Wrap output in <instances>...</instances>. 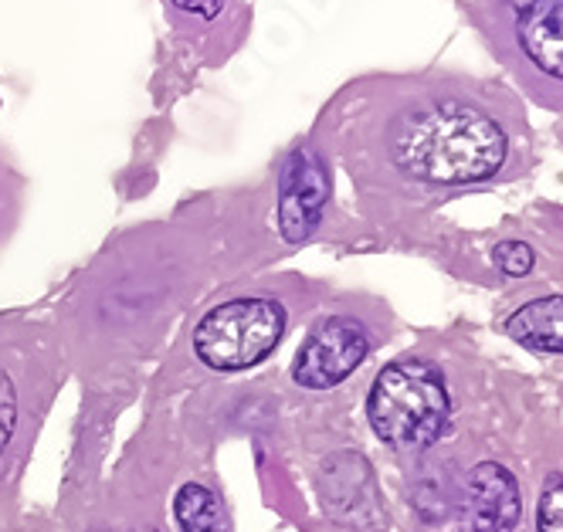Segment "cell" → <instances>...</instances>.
Instances as JSON below:
<instances>
[{
	"label": "cell",
	"instance_id": "1",
	"mask_svg": "<svg viewBox=\"0 0 563 532\" xmlns=\"http://www.w3.org/2000/svg\"><path fill=\"white\" fill-rule=\"evenodd\" d=\"M377 153L397 184L455 193L527 170L530 126L522 109L499 89L424 81L384 115Z\"/></svg>",
	"mask_w": 563,
	"mask_h": 532
},
{
	"label": "cell",
	"instance_id": "7",
	"mask_svg": "<svg viewBox=\"0 0 563 532\" xmlns=\"http://www.w3.org/2000/svg\"><path fill=\"white\" fill-rule=\"evenodd\" d=\"M522 516L519 481L509 468L482 462L465 478L462 525L465 532H512Z\"/></svg>",
	"mask_w": 563,
	"mask_h": 532
},
{
	"label": "cell",
	"instance_id": "5",
	"mask_svg": "<svg viewBox=\"0 0 563 532\" xmlns=\"http://www.w3.org/2000/svg\"><path fill=\"white\" fill-rule=\"evenodd\" d=\"M371 353V336L364 322L350 315L323 319L296 353L292 380L306 390H330L343 384Z\"/></svg>",
	"mask_w": 563,
	"mask_h": 532
},
{
	"label": "cell",
	"instance_id": "14",
	"mask_svg": "<svg viewBox=\"0 0 563 532\" xmlns=\"http://www.w3.org/2000/svg\"><path fill=\"white\" fill-rule=\"evenodd\" d=\"M8 211H11V190L4 184V174H0V228L8 221Z\"/></svg>",
	"mask_w": 563,
	"mask_h": 532
},
{
	"label": "cell",
	"instance_id": "4",
	"mask_svg": "<svg viewBox=\"0 0 563 532\" xmlns=\"http://www.w3.org/2000/svg\"><path fill=\"white\" fill-rule=\"evenodd\" d=\"M286 333V312L272 299H231L211 309L194 330L200 363L221 374L258 366Z\"/></svg>",
	"mask_w": 563,
	"mask_h": 532
},
{
	"label": "cell",
	"instance_id": "11",
	"mask_svg": "<svg viewBox=\"0 0 563 532\" xmlns=\"http://www.w3.org/2000/svg\"><path fill=\"white\" fill-rule=\"evenodd\" d=\"M537 532H563V478L553 475L537 506Z\"/></svg>",
	"mask_w": 563,
	"mask_h": 532
},
{
	"label": "cell",
	"instance_id": "12",
	"mask_svg": "<svg viewBox=\"0 0 563 532\" xmlns=\"http://www.w3.org/2000/svg\"><path fill=\"white\" fill-rule=\"evenodd\" d=\"M496 265L509 275V278H519V275H527L537 262L533 248L530 244H522V241H503L499 248H496Z\"/></svg>",
	"mask_w": 563,
	"mask_h": 532
},
{
	"label": "cell",
	"instance_id": "3",
	"mask_svg": "<svg viewBox=\"0 0 563 532\" xmlns=\"http://www.w3.org/2000/svg\"><path fill=\"white\" fill-rule=\"evenodd\" d=\"M449 414L452 403L445 377L434 363L418 356H405L384 366L367 397V418L374 434L397 452L431 447L445 434Z\"/></svg>",
	"mask_w": 563,
	"mask_h": 532
},
{
	"label": "cell",
	"instance_id": "13",
	"mask_svg": "<svg viewBox=\"0 0 563 532\" xmlns=\"http://www.w3.org/2000/svg\"><path fill=\"white\" fill-rule=\"evenodd\" d=\"M170 11L184 21H197V24H211L224 14L228 0H167Z\"/></svg>",
	"mask_w": 563,
	"mask_h": 532
},
{
	"label": "cell",
	"instance_id": "9",
	"mask_svg": "<svg viewBox=\"0 0 563 532\" xmlns=\"http://www.w3.org/2000/svg\"><path fill=\"white\" fill-rule=\"evenodd\" d=\"M174 519L180 532H228L224 506L208 485L187 481L174 496Z\"/></svg>",
	"mask_w": 563,
	"mask_h": 532
},
{
	"label": "cell",
	"instance_id": "6",
	"mask_svg": "<svg viewBox=\"0 0 563 532\" xmlns=\"http://www.w3.org/2000/svg\"><path fill=\"white\" fill-rule=\"evenodd\" d=\"M330 170L323 156L309 146H299L286 167H282V180H278V231L289 244L306 241L319 221H323V211L330 203Z\"/></svg>",
	"mask_w": 563,
	"mask_h": 532
},
{
	"label": "cell",
	"instance_id": "10",
	"mask_svg": "<svg viewBox=\"0 0 563 532\" xmlns=\"http://www.w3.org/2000/svg\"><path fill=\"white\" fill-rule=\"evenodd\" d=\"M18 414H21V403H18V387L14 377L0 366V458L11 447L14 431H18Z\"/></svg>",
	"mask_w": 563,
	"mask_h": 532
},
{
	"label": "cell",
	"instance_id": "8",
	"mask_svg": "<svg viewBox=\"0 0 563 532\" xmlns=\"http://www.w3.org/2000/svg\"><path fill=\"white\" fill-rule=\"evenodd\" d=\"M506 333L533 353H563V296L527 302L509 315Z\"/></svg>",
	"mask_w": 563,
	"mask_h": 532
},
{
	"label": "cell",
	"instance_id": "2",
	"mask_svg": "<svg viewBox=\"0 0 563 532\" xmlns=\"http://www.w3.org/2000/svg\"><path fill=\"white\" fill-rule=\"evenodd\" d=\"M472 18L519 92L563 112V0H472Z\"/></svg>",
	"mask_w": 563,
	"mask_h": 532
}]
</instances>
